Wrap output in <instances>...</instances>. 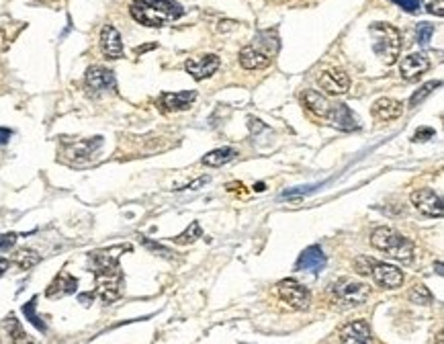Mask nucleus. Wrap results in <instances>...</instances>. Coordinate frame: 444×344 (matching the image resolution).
<instances>
[{"label":"nucleus","mask_w":444,"mask_h":344,"mask_svg":"<svg viewBox=\"0 0 444 344\" xmlns=\"http://www.w3.org/2000/svg\"><path fill=\"white\" fill-rule=\"evenodd\" d=\"M370 275L375 283L381 285L383 289H397L403 283V273L397 266L385 265V263H373Z\"/></svg>","instance_id":"11"},{"label":"nucleus","mask_w":444,"mask_h":344,"mask_svg":"<svg viewBox=\"0 0 444 344\" xmlns=\"http://www.w3.org/2000/svg\"><path fill=\"white\" fill-rule=\"evenodd\" d=\"M270 55L268 53L261 52L258 48H244L242 52H240V64H242V68H246V70H262V68H268L270 66Z\"/></svg>","instance_id":"22"},{"label":"nucleus","mask_w":444,"mask_h":344,"mask_svg":"<svg viewBox=\"0 0 444 344\" xmlns=\"http://www.w3.org/2000/svg\"><path fill=\"white\" fill-rule=\"evenodd\" d=\"M326 119H330V123H332L336 130H342V132H356V130H361L359 117H356L346 105L332 106Z\"/></svg>","instance_id":"14"},{"label":"nucleus","mask_w":444,"mask_h":344,"mask_svg":"<svg viewBox=\"0 0 444 344\" xmlns=\"http://www.w3.org/2000/svg\"><path fill=\"white\" fill-rule=\"evenodd\" d=\"M393 2H397L408 13H418L419 11V0H393Z\"/></svg>","instance_id":"34"},{"label":"nucleus","mask_w":444,"mask_h":344,"mask_svg":"<svg viewBox=\"0 0 444 344\" xmlns=\"http://www.w3.org/2000/svg\"><path fill=\"white\" fill-rule=\"evenodd\" d=\"M6 330H8V336H11L13 344H35L29 338V334L23 330V326L19 324V319L15 318V316L8 318V322H6Z\"/></svg>","instance_id":"24"},{"label":"nucleus","mask_w":444,"mask_h":344,"mask_svg":"<svg viewBox=\"0 0 444 344\" xmlns=\"http://www.w3.org/2000/svg\"><path fill=\"white\" fill-rule=\"evenodd\" d=\"M434 135V132L432 130H419L416 135H414V142H426L428 137H432Z\"/></svg>","instance_id":"35"},{"label":"nucleus","mask_w":444,"mask_h":344,"mask_svg":"<svg viewBox=\"0 0 444 344\" xmlns=\"http://www.w3.org/2000/svg\"><path fill=\"white\" fill-rule=\"evenodd\" d=\"M368 35L373 39V50L385 62L393 64L401 52V35L389 23H373L368 27Z\"/></svg>","instance_id":"4"},{"label":"nucleus","mask_w":444,"mask_h":344,"mask_svg":"<svg viewBox=\"0 0 444 344\" xmlns=\"http://www.w3.org/2000/svg\"><path fill=\"white\" fill-rule=\"evenodd\" d=\"M373 263H375V261H370V259H366V256H361V259L354 261V268H356V273H361V275H370Z\"/></svg>","instance_id":"32"},{"label":"nucleus","mask_w":444,"mask_h":344,"mask_svg":"<svg viewBox=\"0 0 444 344\" xmlns=\"http://www.w3.org/2000/svg\"><path fill=\"white\" fill-rule=\"evenodd\" d=\"M35 308H37V299L33 297V299H31L29 303H25V305H23V314H25V318L29 319V322H31V324H33V326H35L37 330L46 332V330H48V326H46V322H43V319L37 316Z\"/></svg>","instance_id":"27"},{"label":"nucleus","mask_w":444,"mask_h":344,"mask_svg":"<svg viewBox=\"0 0 444 344\" xmlns=\"http://www.w3.org/2000/svg\"><path fill=\"white\" fill-rule=\"evenodd\" d=\"M401 113H403V106L395 99L383 97V99L373 103V117L379 119V121H395V119L401 117Z\"/></svg>","instance_id":"20"},{"label":"nucleus","mask_w":444,"mask_h":344,"mask_svg":"<svg viewBox=\"0 0 444 344\" xmlns=\"http://www.w3.org/2000/svg\"><path fill=\"white\" fill-rule=\"evenodd\" d=\"M319 88L326 90L328 95H344L350 88V78L344 70L330 68L319 74Z\"/></svg>","instance_id":"12"},{"label":"nucleus","mask_w":444,"mask_h":344,"mask_svg":"<svg viewBox=\"0 0 444 344\" xmlns=\"http://www.w3.org/2000/svg\"><path fill=\"white\" fill-rule=\"evenodd\" d=\"M11 135H13V132H11V130H6V128H0V146H4V144L11 139Z\"/></svg>","instance_id":"36"},{"label":"nucleus","mask_w":444,"mask_h":344,"mask_svg":"<svg viewBox=\"0 0 444 344\" xmlns=\"http://www.w3.org/2000/svg\"><path fill=\"white\" fill-rule=\"evenodd\" d=\"M201 234H203V232H201L199 221H193V223L184 230L181 236H176V238H174V242H176V244H181V246H184V244H193L195 240L201 238Z\"/></svg>","instance_id":"28"},{"label":"nucleus","mask_w":444,"mask_h":344,"mask_svg":"<svg viewBox=\"0 0 444 344\" xmlns=\"http://www.w3.org/2000/svg\"><path fill=\"white\" fill-rule=\"evenodd\" d=\"M277 291H279V297H281V301H285L289 308H293V310H307L310 308V303H312V293L307 287H303L301 283H297L295 279H285V281H281L279 283V287H277Z\"/></svg>","instance_id":"7"},{"label":"nucleus","mask_w":444,"mask_h":344,"mask_svg":"<svg viewBox=\"0 0 444 344\" xmlns=\"http://www.w3.org/2000/svg\"><path fill=\"white\" fill-rule=\"evenodd\" d=\"M17 244V234H0V252H6L11 250L13 246Z\"/></svg>","instance_id":"33"},{"label":"nucleus","mask_w":444,"mask_h":344,"mask_svg":"<svg viewBox=\"0 0 444 344\" xmlns=\"http://www.w3.org/2000/svg\"><path fill=\"white\" fill-rule=\"evenodd\" d=\"M86 86L92 95H103L106 90H115L117 80L115 74L103 66H90L86 70Z\"/></svg>","instance_id":"10"},{"label":"nucleus","mask_w":444,"mask_h":344,"mask_svg":"<svg viewBox=\"0 0 444 344\" xmlns=\"http://www.w3.org/2000/svg\"><path fill=\"white\" fill-rule=\"evenodd\" d=\"M209 179L207 177H203V179H199V181H195V183H190V185L186 186V188H190V191H197V186H201V185H205Z\"/></svg>","instance_id":"38"},{"label":"nucleus","mask_w":444,"mask_h":344,"mask_svg":"<svg viewBox=\"0 0 444 344\" xmlns=\"http://www.w3.org/2000/svg\"><path fill=\"white\" fill-rule=\"evenodd\" d=\"M408 297H410V301L412 303H418V305H432L434 303V295L430 293V289L426 287V285H414L410 293H408Z\"/></svg>","instance_id":"26"},{"label":"nucleus","mask_w":444,"mask_h":344,"mask_svg":"<svg viewBox=\"0 0 444 344\" xmlns=\"http://www.w3.org/2000/svg\"><path fill=\"white\" fill-rule=\"evenodd\" d=\"M13 263L19 266V268H23V270H29V268H33V266L39 263V254L35 250H31V248H21L13 256Z\"/></svg>","instance_id":"25"},{"label":"nucleus","mask_w":444,"mask_h":344,"mask_svg":"<svg viewBox=\"0 0 444 344\" xmlns=\"http://www.w3.org/2000/svg\"><path fill=\"white\" fill-rule=\"evenodd\" d=\"M92 297H95L92 293H86V295H80V303H82V305H90L88 301H92Z\"/></svg>","instance_id":"39"},{"label":"nucleus","mask_w":444,"mask_h":344,"mask_svg":"<svg viewBox=\"0 0 444 344\" xmlns=\"http://www.w3.org/2000/svg\"><path fill=\"white\" fill-rule=\"evenodd\" d=\"M340 343L342 344H373L370 328L365 319H354L342 326L340 330Z\"/></svg>","instance_id":"13"},{"label":"nucleus","mask_w":444,"mask_h":344,"mask_svg":"<svg viewBox=\"0 0 444 344\" xmlns=\"http://www.w3.org/2000/svg\"><path fill=\"white\" fill-rule=\"evenodd\" d=\"M326 266V254L319 246H310L301 252L299 261H297V270H310L317 275L321 268Z\"/></svg>","instance_id":"19"},{"label":"nucleus","mask_w":444,"mask_h":344,"mask_svg":"<svg viewBox=\"0 0 444 344\" xmlns=\"http://www.w3.org/2000/svg\"><path fill=\"white\" fill-rule=\"evenodd\" d=\"M440 86V80H436V82H426L424 86H419V90H416L414 95H412V99H410V105L412 106H418L426 97H430L432 95V90L434 88H438Z\"/></svg>","instance_id":"29"},{"label":"nucleus","mask_w":444,"mask_h":344,"mask_svg":"<svg viewBox=\"0 0 444 344\" xmlns=\"http://www.w3.org/2000/svg\"><path fill=\"white\" fill-rule=\"evenodd\" d=\"M370 244H373L377 250L385 252L387 256H391V259L403 263V265H410V263L414 261V250H416L414 242L410 238H405L403 234L395 232L393 228L381 226V228L373 230V234H370Z\"/></svg>","instance_id":"3"},{"label":"nucleus","mask_w":444,"mask_h":344,"mask_svg":"<svg viewBox=\"0 0 444 344\" xmlns=\"http://www.w3.org/2000/svg\"><path fill=\"white\" fill-rule=\"evenodd\" d=\"M197 99L195 90H183V92H166L160 97V106L168 113H176V111H184L193 105V101Z\"/></svg>","instance_id":"18"},{"label":"nucleus","mask_w":444,"mask_h":344,"mask_svg":"<svg viewBox=\"0 0 444 344\" xmlns=\"http://www.w3.org/2000/svg\"><path fill=\"white\" fill-rule=\"evenodd\" d=\"M221 66V60L215 55V53H205V55H199V57H193V60H186L184 64V70L193 76L195 80H205L213 76Z\"/></svg>","instance_id":"9"},{"label":"nucleus","mask_w":444,"mask_h":344,"mask_svg":"<svg viewBox=\"0 0 444 344\" xmlns=\"http://www.w3.org/2000/svg\"><path fill=\"white\" fill-rule=\"evenodd\" d=\"M131 250L130 244L125 246H113L106 250H97L90 254V263L95 268L97 277V295L105 301L113 303L121 297V285H123V275L119 268V259L123 252Z\"/></svg>","instance_id":"1"},{"label":"nucleus","mask_w":444,"mask_h":344,"mask_svg":"<svg viewBox=\"0 0 444 344\" xmlns=\"http://www.w3.org/2000/svg\"><path fill=\"white\" fill-rule=\"evenodd\" d=\"M412 205L426 217H443V199L432 188H418L412 193Z\"/></svg>","instance_id":"8"},{"label":"nucleus","mask_w":444,"mask_h":344,"mask_svg":"<svg viewBox=\"0 0 444 344\" xmlns=\"http://www.w3.org/2000/svg\"><path fill=\"white\" fill-rule=\"evenodd\" d=\"M416 35H418L419 46H428L430 39H432V35H434V25H430V23H419Z\"/></svg>","instance_id":"30"},{"label":"nucleus","mask_w":444,"mask_h":344,"mask_svg":"<svg viewBox=\"0 0 444 344\" xmlns=\"http://www.w3.org/2000/svg\"><path fill=\"white\" fill-rule=\"evenodd\" d=\"M368 285L356 281V279H350V277H342L336 283L330 285V297H332V303L338 305V308H356V305H363L366 299H368Z\"/></svg>","instance_id":"5"},{"label":"nucleus","mask_w":444,"mask_h":344,"mask_svg":"<svg viewBox=\"0 0 444 344\" xmlns=\"http://www.w3.org/2000/svg\"><path fill=\"white\" fill-rule=\"evenodd\" d=\"M103 146V137H90V139H78L72 144H64L62 148V160L70 164H86L90 162L95 152Z\"/></svg>","instance_id":"6"},{"label":"nucleus","mask_w":444,"mask_h":344,"mask_svg":"<svg viewBox=\"0 0 444 344\" xmlns=\"http://www.w3.org/2000/svg\"><path fill=\"white\" fill-rule=\"evenodd\" d=\"M78 289V281L76 277H72L68 270H62L55 279L52 281V285L46 289V297L50 299H57V297H66V295H72Z\"/></svg>","instance_id":"17"},{"label":"nucleus","mask_w":444,"mask_h":344,"mask_svg":"<svg viewBox=\"0 0 444 344\" xmlns=\"http://www.w3.org/2000/svg\"><path fill=\"white\" fill-rule=\"evenodd\" d=\"M424 6L430 15L444 17V0H424Z\"/></svg>","instance_id":"31"},{"label":"nucleus","mask_w":444,"mask_h":344,"mask_svg":"<svg viewBox=\"0 0 444 344\" xmlns=\"http://www.w3.org/2000/svg\"><path fill=\"white\" fill-rule=\"evenodd\" d=\"M301 103L303 106L315 115V117H321V119H326L328 117V113H330V101L321 95V92H317V90H303V95H301Z\"/></svg>","instance_id":"21"},{"label":"nucleus","mask_w":444,"mask_h":344,"mask_svg":"<svg viewBox=\"0 0 444 344\" xmlns=\"http://www.w3.org/2000/svg\"><path fill=\"white\" fill-rule=\"evenodd\" d=\"M430 70V60L424 53H410L399 64V74L405 80H416Z\"/></svg>","instance_id":"15"},{"label":"nucleus","mask_w":444,"mask_h":344,"mask_svg":"<svg viewBox=\"0 0 444 344\" xmlns=\"http://www.w3.org/2000/svg\"><path fill=\"white\" fill-rule=\"evenodd\" d=\"M235 156H237V152H235L234 148H219V150H213L209 154H205L203 164L205 166H213V168H219V166L230 164Z\"/></svg>","instance_id":"23"},{"label":"nucleus","mask_w":444,"mask_h":344,"mask_svg":"<svg viewBox=\"0 0 444 344\" xmlns=\"http://www.w3.org/2000/svg\"><path fill=\"white\" fill-rule=\"evenodd\" d=\"M131 17L146 27H166L184 15V8L176 0H133L130 6Z\"/></svg>","instance_id":"2"},{"label":"nucleus","mask_w":444,"mask_h":344,"mask_svg":"<svg viewBox=\"0 0 444 344\" xmlns=\"http://www.w3.org/2000/svg\"><path fill=\"white\" fill-rule=\"evenodd\" d=\"M8 266H11V261H8V259H2V256H0V277H2V275H4V273L8 270Z\"/></svg>","instance_id":"37"},{"label":"nucleus","mask_w":444,"mask_h":344,"mask_svg":"<svg viewBox=\"0 0 444 344\" xmlns=\"http://www.w3.org/2000/svg\"><path fill=\"white\" fill-rule=\"evenodd\" d=\"M101 50L109 60H119L123 57V41L121 33L113 25H105L101 29Z\"/></svg>","instance_id":"16"}]
</instances>
